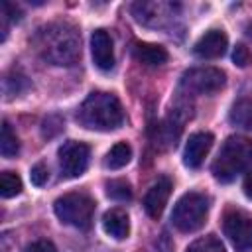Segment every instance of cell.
Instances as JSON below:
<instances>
[{
    "label": "cell",
    "instance_id": "1",
    "mask_svg": "<svg viewBox=\"0 0 252 252\" xmlns=\"http://www.w3.org/2000/svg\"><path fill=\"white\" fill-rule=\"evenodd\" d=\"M33 43L39 55L53 65H73L81 57L79 30L67 22H53L39 28Z\"/></svg>",
    "mask_w": 252,
    "mask_h": 252
},
{
    "label": "cell",
    "instance_id": "2",
    "mask_svg": "<svg viewBox=\"0 0 252 252\" xmlns=\"http://www.w3.org/2000/svg\"><path fill=\"white\" fill-rule=\"evenodd\" d=\"M77 118L89 130L110 132V130H116L122 126L124 110H122L120 100L112 93L94 91L79 106Z\"/></svg>",
    "mask_w": 252,
    "mask_h": 252
},
{
    "label": "cell",
    "instance_id": "3",
    "mask_svg": "<svg viewBox=\"0 0 252 252\" xmlns=\"http://www.w3.org/2000/svg\"><path fill=\"white\" fill-rule=\"evenodd\" d=\"M250 165H252V140L246 136H228L222 142L211 169L217 181L230 183Z\"/></svg>",
    "mask_w": 252,
    "mask_h": 252
},
{
    "label": "cell",
    "instance_id": "4",
    "mask_svg": "<svg viewBox=\"0 0 252 252\" xmlns=\"http://www.w3.org/2000/svg\"><path fill=\"white\" fill-rule=\"evenodd\" d=\"M57 219L79 230H87L93 224L94 201L85 193H65L53 203Z\"/></svg>",
    "mask_w": 252,
    "mask_h": 252
},
{
    "label": "cell",
    "instance_id": "5",
    "mask_svg": "<svg viewBox=\"0 0 252 252\" xmlns=\"http://www.w3.org/2000/svg\"><path fill=\"white\" fill-rule=\"evenodd\" d=\"M209 213V199L203 193L189 191L179 197V201L173 207L171 222L181 232H193L205 224Z\"/></svg>",
    "mask_w": 252,
    "mask_h": 252
},
{
    "label": "cell",
    "instance_id": "6",
    "mask_svg": "<svg viewBox=\"0 0 252 252\" xmlns=\"http://www.w3.org/2000/svg\"><path fill=\"white\" fill-rule=\"evenodd\" d=\"M224 87V73L217 67H193L181 75V89L189 94H213Z\"/></svg>",
    "mask_w": 252,
    "mask_h": 252
},
{
    "label": "cell",
    "instance_id": "7",
    "mask_svg": "<svg viewBox=\"0 0 252 252\" xmlns=\"http://www.w3.org/2000/svg\"><path fill=\"white\" fill-rule=\"evenodd\" d=\"M59 167L61 173L65 177H79L85 173L89 159H91V148L85 142H77V140H67L59 152Z\"/></svg>",
    "mask_w": 252,
    "mask_h": 252
},
{
    "label": "cell",
    "instance_id": "8",
    "mask_svg": "<svg viewBox=\"0 0 252 252\" xmlns=\"http://www.w3.org/2000/svg\"><path fill=\"white\" fill-rule=\"evenodd\" d=\"M222 228L230 244L236 248V252L252 250V219H248L242 213H228L224 217Z\"/></svg>",
    "mask_w": 252,
    "mask_h": 252
},
{
    "label": "cell",
    "instance_id": "9",
    "mask_svg": "<svg viewBox=\"0 0 252 252\" xmlns=\"http://www.w3.org/2000/svg\"><path fill=\"white\" fill-rule=\"evenodd\" d=\"M213 142H215V136L211 132H195V134H191L187 144H185V152H183L185 165L191 167V169H197L205 161L207 154L211 152Z\"/></svg>",
    "mask_w": 252,
    "mask_h": 252
},
{
    "label": "cell",
    "instance_id": "10",
    "mask_svg": "<svg viewBox=\"0 0 252 252\" xmlns=\"http://www.w3.org/2000/svg\"><path fill=\"white\" fill-rule=\"evenodd\" d=\"M228 47V37L222 30H209L205 32L193 45V53L201 59H217L224 55Z\"/></svg>",
    "mask_w": 252,
    "mask_h": 252
},
{
    "label": "cell",
    "instance_id": "11",
    "mask_svg": "<svg viewBox=\"0 0 252 252\" xmlns=\"http://www.w3.org/2000/svg\"><path fill=\"white\" fill-rule=\"evenodd\" d=\"M91 53L93 61L100 71H110L114 67V47L112 37L106 30H94L91 33Z\"/></svg>",
    "mask_w": 252,
    "mask_h": 252
},
{
    "label": "cell",
    "instance_id": "12",
    "mask_svg": "<svg viewBox=\"0 0 252 252\" xmlns=\"http://www.w3.org/2000/svg\"><path fill=\"white\" fill-rule=\"evenodd\" d=\"M171 195V179L161 175L158 177V181L148 189L146 197H144V209L146 213L152 217V219H159L165 205H167V199Z\"/></svg>",
    "mask_w": 252,
    "mask_h": 252
},
{
    "label": "cell",
    "instance_id": "13",
    "mask_svg": "<svg viewBox=\"0 0 252 252\" xmlns=\"http://www.w3.org/2000/svg\"><path fill=\"white\" fill-rule=\"evenodd\" d=\"M102 228L108 236L116 238V240H124L130 234V219L128 213L120 207H114L110 211L104 213L102 217Z\"/></svg>",
    "mask_w": 252,
    "mask_h": 252
},
{
    "label": "cell",
    "instance_id": "14",
    "mask_svg": "<svg viewBox=\"0 0 252 252\" xmlns=\"http://www.w3.org/2000/svg\"><path fill=\"white\" fill-rule=\"evenodd\" d=\"M132 53L140 63L150 65V67H158V65H163L167 61L165 47L156 45V43H136L132 47Z\"/></svg>",
    "mask_w": 252,
    "mask_h": 252
},
{
    "label": "cell",
    "instance_id": "15",
    "mask_svg": "<svg viewBox=\"0 0 252 252\" xmlns=\"http://www.w3.org/2000/svg\"><path fill=\"white\" fill-rule=\"evenodd\" d=\"M230 122L244 130H252V98H240L230 108Z\"/></svg>",
    "mask_w": 252,
    "mask_h": 252
},
{
    "label": "cell",
    "instance_id": "16",
    "mask_svg": "<svg viewBox=\"0 0 252 252\" xmlns=\"http://www.w3.org/2000/svg\"><path fill=\"white\" fill-rule=\"evenodd\" d=\"M130 158H132V148L126 142H118L108 150L104 158V165L108 169H120L130 161Z\"/></svg>",
    "mask_w": 252,
    "mask_h": 252
},
{
    "label": "cell",
    "instance_id": "17",
    "mask_svg": "<svg viewBox=\"0 0 252 252\" xmlns=\"http://www.w3.org/2000/svg\"><path fill=\"white\" fill-rule=\"evenodd\" d=\"M20 150L18 136L14 134L12 126L8 122H2V136H0V152L4 158H14Z\"/></svg>",
    "mask_w": 252,
    "mask_h": 252
},
{
    "label": "cell",
    "instance_id": "18",
    "mask_svg": "<svg viewBox=\"0 0 252 252\" xmlns=\"http://www.w3.org/2000/svg\"><path fill=\"white\" fill-rule=\"evenodd\" d=\"M20 191H22L20 175L14 173V171H2V175H0V195L4 199H10V197H16Z\"/></svg>",
    "mask_w": 252,
    "mask_h": 252
},
{
    "label": "cell",
    "instance_id": "19",
    "mask_svg": "<svg viewBox=\"0 0 252 252\" xmlns=\"http://www.w3.org/2000/svg\"><path fill=\"white\" fill-rule=\"evenodd\" d=\"M106 195L114 201H130L132 199V187L126 179H110L106 183Z\"/></svg>",
    "mask_w": 252,
    "mask_h": 252
},
{
    "label": "cell",
    "instance_id": "20",
    "mask_svg": "<svg viewBox=\"0 0 252 252\" xmlns=\"http://www.w3.org/2000/svg\"><path fill=\"white\" fill-rule=\"evenodd\" d=\"M187 252H224V246L215 234H209V236H201V238L193 240L189 244Z\"/></svg>",
    "mask_w": 252,
    "mask_h": 252
},
{
    "label": "cell",
    "instance_id": "21",
    "mask_svg": "<svg viewBox=\"0 0 252 252\" xmlns=\"http://www.w3.org/2000/svg\"><path fill=\"white\" fill-rule=\"evenodd\" d=\"M232 61H234L238 67L250 65V63H252V53H250V49H248L244 43H238V45L234 47V51H232Z\"/></svg>",
    "mask_w": 252,
    "mask_h": 252
},
{
    "label": "cell",
    "instance_id": "22",
    "mask_svg": "<svg viewBox=\"0 0 252 252\" xmlns=\"http://www.w3.org/2000/svg\"><path fill=\"white\" fill-rule=\"evenodd\" d=\"M30 177H32V183H33V185H37V187L45 185L47 179H49V169H47V165H45V163H35V165L32 167V171H30Z\"/></svg>",
    "mask_w": 252,
    "mask_h": 252
},
{
    "label": "cell",
    "instance_id": "23",
    "mask_svg": "<svg viewBox=\"0 0 252 252\" xmlns=\"http://www.w3.org/2000/svg\"><path fill=\"white\" fill-rule=\"evenodd\" d=\"M26 252H57V248L49 240H35L26 248Z\"/></svg>",
    "mask_w": 252,
    "mask_h": 252
},
{
    "label": "cell",
    "instance_id": "24",
    "mask_svg": "<svg viewBox=\"0 0 252 252\" xmlns=\"http://www.w3.org/2000/svg\"><path fill=\"white\" fill-rule=\"evenodd\" d=\"M10 83H12V79H10V77H6V81H4V89H6V93H10ZM24 87H26V77L18 75V81H16V91L20 93Z\"/></svg>",
    "mask_w": 252,
    "mask_h": 252
},
{
    "label": "cell",
    "instance_id": "25",
    "mask_svg": "<svg viewBox=\"0 0 252 252\" xmlns=\"http://www.w3.org/2000/svg\"><path fill=\"white\" fill-rule=\"evenodd\" d=\"M242 189H244V195L248 197V199H252V171L246 175V179H244V185H242Z\"/></svg>",
    "mask_w": 252,
    "mask_h": 252
},
{
    "label": "cell",
    "instance_id": "26",
    "mask_svg": "<svg viewBox=\"0 0 252 252\" xmlns=\"http://www.w3.org/2000/svg\"><path fill=\"white\" fill-rule=\"evenodd\" d=\"M248 35H250V37H252V24H250V26H248Z\"/></svg>",
    "mask_w": 252,
    "mask_h": 252
}]
</instances>
